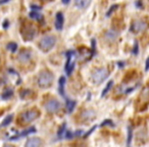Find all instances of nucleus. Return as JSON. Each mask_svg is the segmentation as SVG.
Returning a JSON list of instances; mask_svg holds the SVG:
<instances>
[{
	"label": "nucleus",
	"instance_id": "f257e3e1",
	"mask_svg": "<svg viewBox=\"0 0 149 147\" xmlns=\"http://www.w3.org/2000/svg\"><path fill=\"white\" fill-rule=\"evenodd\" d=\"M53 82V75L50 71H44L38 77V85L41 88H48Z\"/></svg>",
	"mask_w": 149,
	"mask_h": 147
},
{
	"label": "nucleus",
	"instance_id": "f03ea898",
	"mask_svg": "<svg viewBox=\"0 0 149 147\" xmlns=\"http://www.w3.org/2000/svg\"><path fill=\"white\" fill-rule=\"evenodd\" d=\"M22 36L26 41H31L35 38L36 36V33H37V30L35 28L34 25L32 24H26L22 27Z\"/></svg>",
	"mask_w": 149,
	"mask_h": 147
},
{
	"label": "nucleus",
	"instance_id": "7ed1b4c3",
	"mask_svg": "<svg viewBox=\"0 0 149 147\" xmlns=\"http://www.w3.org/2000/svg\"><path fill=\"white\" fill-rule=\"evenodd\" d=\"M109 75V71L106 67H99V69H95L93 71L92 74V80L96 83V84H100L102 83Z\"/></svg>",
	"mask_w": 149,
	"mask_h": 147
},
{
	"label": "nucleus",
	"instance_id": "20e7f679",
	"mask_svg": "<svg viewBox=\"0 0 149 147\" xmlns=\"http://www.w3.org/2000/svg\"><path fill=\"white\" fill-rule=\"evenodd\" d=\"M56 43V38L51 35L43 37L39 43V47L42 51H49L54 45Z\"/></svg>",
	"mask_w": 149,
	"mask_h": 147
},
{
	"label": "nucleus",
	"instance_id": "39448f33",
	"mask_svg": "<svg viewBox=\"0 0 149 147\" xmlns=\"http://www.w3.org/2000/svg\"><path fill=\"white\" fill-rule=\"evenodd\" d=\"M149 24L146 22L145 20L142 19H137L134 22L132 23V26H131V31L135 34H138L141 32H145V31L148 29Z\"/></svg>",
	"mask_w": 149,
	"mask_h": 147
},
{
	"label": "nucleus",
	"instance_id": "423d86ee",
	"mask_svg": "<svg viewBox=\"0 0 149 147\" xmlns=\"http://www.w3.org/2000/svg\"><path fill=\"white\" fill-rule=\"evenodd\" d=\"M39 117V111L37 109H29L21 115L20 121L22 124H29L31 122L35 121L37 117Z\"/></svg>",
	"mask_w": 149,
	"mask_h": 147
},
{
	"label": "nucleus",
	"instance_id": "0eeeda50",
	"mask_svg": "<svg viewBox=\"0 0 149 147\" xmlns=\"http://www.w3.org/2000/svg\"><path fill=\"white\" fill-rule=\"evenodd\" d=\"M44 106H45L46 110H47L48 113H57V111H58L61 105H60V102H59L58 100L52 98V99H49L48 101H46Z\"/></svg>",
	"mask_w": 149,
	"mask_h": 147
},
{
	"label": "nucleus",
	"instance_id": "6e6552de",
	"mask_svg": "<svg viewBox=\"0 0 149 147\" xmlns=\"http://www.w3.org/2000/svg\"><path fill=\"white\" fill-rule=\"evenodd\" d=\"M75 53L76 52L73 50H69L67 52V65H65V71H67V75H71L73 71V67H75V60H73V57H75Z\"/></svg>",
	"mask_w": 149,
	"mask_h": 147
},
{
	"label": "nucleus",
	"instance_id": "1a4fd4ad",
	"mask_svg": "<svg viewBox=\"0 0 149 147\" xmlns=\"http://www.w3.org/2000/svg\"><path fill=\"white\" fill-rule=\"evenodd\" d=\"M31 57H32V52L28 49H24L20 52L19 54V60L23 63H27L31 60Z\"/></svg>",
	"mask_w": 149,
	"mask_h": 147
},
{
	"label": "nucleus",
	"instance_id": "9d476101",
	"mask_svg": "<svg viewBox=\"0 0 149 147\" xmlns=\"http://www.w3.org/2000/svg\"><path fill=\"white\" fill-rule=\"evenodd\" d=\"M93 52L90 51L88 48H80L78 50V56L81 60H87L92 56Z\"/></svg>",
	"mask_w": 149,
	"mask_h": 147
},
{
	"label": "nucleus",
	"instance_id": "9b49d317",
	"mask_svg": "<svg viewBox=\"0 0 149 147\" xmlns=\"http://www.w3.org/2000/svg\"><path fill=\"white\" fill-rule=\"evenodd\" d=\"M95 117H96L95 111L92 109H87L81 113V117H82V120H84V121H91V120L95 119Z\"/></svg>",
	"mask_w": 149,
	"mask_h": 147
},
{
	"label": "nucleus",
	"instance_id": "f8f14e48",
	"mask_svg": "<svg viewBox=\"0 0 149 147\" xmlns=\"http://www.w3.org/2000/svg\"><path fill=\"white\" fill-rule=\"evenodd\" d=\"M42 144V141L40 138H30L26 142L25 147H40Z\"/></svg>",
	"mask_w": 149,
	"mask_h": 147
},
{
	"label": "nucleus",
	"instance_id": "ddd939ff",
	"mask_svg": "<svg viewBox=\"0 0 149 147\" xmlns=\"http://www.w3.org/2000/svg\"><path fill=\"white\" fill-rule=\"evenodd\" d=\"M63 22H65V19H63V14L62 12H57L56 13V19H55V28L56 30L60 31L63 27Z\"/></svg>",
	"mask_w": 149,
	"mask_h": 147
},
{
	"label": "nucleus",
	"instance_id": "4468645a",
	"mask_svg": "<svg viewBox=\"0 0 149 147\" xmlns=\"http://www.w3.org/2000/svg\"><path fill=\"white\" fill-rule=\"evenodd\" d=\"M35 132H36V129H35L34 127H32V128H30V129H28V130L22 132L21 134H17V135H14V136L10 137L9 140H17V139L21 138V137H25V136H27V135L32 134V133H35Z\"/></svg>",
	"mask_w": 149,
	"mask_h": 147
},
{
	"label": "nucleus",
	"instance_id": "2eb2a0df",
	"mask_svg": "<svg viewBox=\"0 0 149 147\" xmlns=\"http://www.w3.org/2000/svg\"><path fill=\"white\" fill-rule=\"evenodd\" d=\"M117 36H119V33L113 30L107 31V32L105 33V35H104V37H105V39L107 40V41H115Z\"/></svg>",
	"mask_w": 149,
	"mask_h": 147
},
{
	"label": "nucleus",
	"instance_id": "dca6fc26",
	"mask_svg": "<svg viewBox=\"0 0 149 147\" xmlns=\"http://www.w3.org/2000/svg\"><path fill=\"white\" fill-rule=\"evenodd\" d=\"M58 92L61 96L65 97V77H60L58 81Z\"/></svg>",
	"mask_w": 149,
	"mask_h": 147
},
{
	"label": "nucleus",
	"instance_id": "f3484780",
	"mask_svg": "<svg viewBox=\"0 0 149 147\" xmlns=\"http://www.w3.org/2000/svg\"><path fill=\"white\" fill-rule=\"evenodd\" d=\"M77 7L79 8L83 9V8H86L89 4H90V0H77L76 2H75Z\"/></svg>",
	"mask_w": 149,
	"mask_h": 147
},
{
	"label": "nucleus",
	"instance_id": "a211bd4d",
	"mask_svg": "<svg viewBox=\"0 0 149 147\" xmlns=\"http://www.w3.org/2000/svg\"><path fill=\"white\" fill-rule=\"evenodd\" d=\"M77 102L75 100L71 99H67V109L69 113H73V110L75 109V106H76Z\"/></svg>",
	"mask_w": 149,
	"mask_h": 147
},
{
	"label": "nucleus",
	"instance_id": "6ab92c4d",
	"mask_svg": "<svg viewBox=\"0 0 149 147\" xmlns=\"http://www.w3.org/2000/svg\"><path fill=\"white\" fill-rule=\"evenodd\" d=\"M30 17H32V19L37 20V21H42V20H43V15L40 14L38 11H31V12H30Z\"/></svg>",
	"mask_w": 149,
	"mask_h": 147
},
{
	"label": "nucleus",
	"instance_id": "aec40b11",
	"mask_svg": "<svg viewBox=\"0 0 149 147\" xmlns=\"http://www.w3.org/2000/svg\"><path fill=\"white\" fill-rule=\"evenodd\" d=\"M113 85V80H110L109 82L107 83V85L105 86V88L103 89V91H102V93H101V96H102V97H104V96L106 95V93H107L108 91H109L110 89H111Z\"/></svg>",
	"mask_w": 149,
	"mask_h": 147
},
{
	"label": "nucleus",
	"instance_id": "412c9836",
	"mask_svg": "<svg viewBox=\"0 0 149 147\" xmlns=\"http://www.w3.org/2000/svg\"><path fill=\"white\" fill-rule=\"evenodd\" d=\"M33 92L31 90H29V89H25L24 91H22L21 92V97L23 98V99H26V98H28L30 95H32Z\"/></svg>",
	"mask_w": 149,
	"mask_h": 147
},
{
	"label": "nucleus",
	"instance_id": "4be33fe9",
	"mask_svg": "<svg viewBox=\"0 0 149 147\" xmlns=\"http://www.w3.org/2000/svg\"><path fill=\"white\" fill-rule=\"evenodd\" d=\"M6 48L8 50H10L11 52H15V51H16V49H17V44L14 43V42H10V43L7 44Z\"/></svg>",
	"mask_w": 149,
	"mask_h": 147
},
{
	"label": "nucleus",
	"instance_id": "5701e85b",
	"mask_svg": "<svg viewBox=\"0 0 149 147\" xmlns=\"http://www.w3.org/2000/svg\"><path fill=\"white\" fill-rule=\"evenodd\" d=\"M12 94H13V91L11 89H7V90L4 91V93L2 94V98L3 99H7V98L11 97Z\"/></svg>",
	"mask_w": 149,
	"mask_h": 147
},
{
	"label": "nucleus",
	"instance_id": "b1692460",
	"mask_svg": "<svg viewBox=\"0 0 149 147\" xmlns=\"http://www.w3.org/2000/svg\"><path fill=\"white\" fill-rule=\"evenodd\" d=\"M65 131H67V124L63 123L62 126L60 127V129H59L58 133H57V136H58V138H61V137H62L63 133H65Z\"/></svg>",
	"mask_w": 149,
	"mask_h": 147
},
{
	"label": "nucleus",
	"instance_id": "393cba45",
	"mask_svg": "<svg viewBox=\"0 0 149 147\" xmlns=\"http://www.w3.org/2000/svg\"><path fill=\"white\" fill-rule=\"evenodd\" d=\"M12 117H13V115H7L6 117H5V120L2 122V124H1V126L2 127H4V126H7V125H9V124L11 123V121H12Z\"/></svg>",
	"mask_w": 149,
	"mask_h": 147
},
{
	"label": "nucleus",
	"instance_id": "a878e982",
	"mask_svg": "<svg viewBox=\"0 0 149 147\" xmlns=\"http://www.w3.org/2000/svg\"><path fill=\"white\" fill-rule=\"evenodd\" d=\"M117 7H119V5H117V4H113V5H111V6H110V8L107 10V12H106V16H109V15L113 14V11L117 10Z\"/></svg>",
	"mask_w": 149,
	"mask_h": 147
},
{
	"label": "nucleus",
	"instance_id": "bb28decb",
	"mask_svg": "<svg viewBox=\"0 0 149 147\" xmlns=\"http://www.w3.org/2000/svg\"><path fill=\"white\" fill-rule=\"evenodd\" d=\"M132 137H133V131L132 128H129V132H128V145H130L131 141H132Z\"/></svg>",
	"mask_w": 149,
	"mask_h": 147
},
{
	"label": "nucleus",
	"instance_id": "cd10ccee",
	"mask_svg": "<svg viewBox=\"0 0 149 147\" xmlns=\"http://www.w3.org/2000/svg\"><path fill=\"white\" fill-rule=\"evenodd\" d=\"M106 125H110V126H115V124L113 123V121L111 120H105V121L103 122V123L101 124V127H104V126H106Z\"/></svg>",
	"mask_w": 149,
	"mask_h": 147
},
{
	"label": "nucleus",
	"instance_id": "c85d7f7f",
	"mask_svg": "<svg viewBox=\"0 0 149 147\" xmlns=\"http://www.w3.org/2000/svg\"><path fill=\"white\" fill-rule=\"evenodd\" d=\"M73 137V134L71 133V131H69V130H67V131H65V138L71 139Z\"/></svg>",
	"mask_w": 149,
	"mask_h": 147
},
{
	"label": "nucleus",
	"instance_id": "c756f323",
	"mask_svg": "<svg viewBox=\"0 0 149 147\" xmlns=\"http://www.w3.org/2000/svg\"><path fill=\"white\" fill-rule=\"evenodd\" d=\"M139 52V46H138V41H135V47L133 49V53L134 54H138Z\"/></svg>",
	"mask_w": 149,
	"mask_h": 147
},
{
	"label": "nucleus",
	"instance_id": "7c9ffc66",
	"mask_svg": "<svg viewBox=\"0 0 149 147\" xmlns=\"http://www.w3.org/2000/svg\"><path fill=\"white\" fill-rule=\"evenodd\" d=\"M31 8L33 9V11H39L41 9V7L38 6V5H35V4H31Z\"/></svg>",
	"mask_w": 149,
	"mask_h": 147
},
{
	"label": "nucleus",
	"instance_id": "2f4dec72",
	"mask_svg": "<svg viewBox=\"0 0 149 147\" xmlns=\"http://www.w3.org/2000/svg\"><path fill=\"white\" fill-rule=\"evenodd\" d=\"M95 129H96V126H94V127H93V128H91L90 130H89V131H88V133H87V134H85V135H84V137H85V138H87V137H88V136H89V135H90V134H91V133H92V132H93V131L95 130Z\"/></svg>",
	"mask_w": 149,
	"mask_h": 147
},
{
	"label": "nucleus",
	"instance_id": "473e14b6",
	"mask_svg": "<svg viewBox=\"0 0 149 147\" xmlns=\"http://www.w3.org/2000/svg\"><path fill=\"white\" fill-rule=\"evenodd\" d=\"M82 133H83V131H82V130H78L76 133H75V134H73V136L79 137V136H81V135H82Z\"/></svg>",
	"mask_w": 149,
	"mask_h": 147
},
{
	"label": "nucleus",
	"instance_id": "72a5a7b5",
	"mask_svg": "<svg viewBox=\"0 0 149 147\" xmlns=\"http://www.w3.org/2000/svg\"><path fill=\"white\" fill-rule=\"evenodd\" d=\"M146 65V67H145V69H146V71H148V69H149V57H148V58H147V60H146V65Z\"/></svg>",
	"mask_w": 149,
	"mask_h": 147
},
{
	"label": "nucleus",
	"instance_id": "f704fd0d",
	"mask_svg": "<svg viewBox=\"0 0 149 147\" xmlns=\"http://www.w3.org/2000/svg\"><path fill=\"white\" fill-rule=\"evenodd\" d=\"M8 0H3V1H0V4H3V3H7Z\"/></svg>",
	"mask_w": 149,
	"mask_h": 147
},
{
	"label": "nucleus",
	"instance_id": "c9c22d12",
	"mask_svg": "<svg viewBox=\"0 0 149 147\" xmlns=\"http://www.w3.org/2000/svg\"><path fill=\"white\" fill-rule=\"evenodd\" d=\"M6 27H8V22H7V21H5V23H4V28H6Z\"/></svg>",
	"mask_w": 149,
	"mask_h": 147
},
{
	"label": "nucleus",
	"instance_id": "e433bc0d",
	"mask_svg": "<svg viewBox=\"0 0 149 147\" xmlns=\"http://www.w3.org/2000/svg\"><path fill=\"white\" fill-rule=\"evenodd\" d=\"M62 2L65 3V4H67V3H69V0H63Z\"/></svg>",
	"mask_w": 149,
	"mask_h": 147
},
{
	"label": "nucleus",
	"instance_id": "4c0bfd02",
	"mask_svg": "<svg viewBox=\"0 0 149 147\" xmlns=\"http://www.w3.org/2000/svg\"><path fill=\"white\" fill-rule=\"evenodd\" d=\"M3 147H14V146H12V145H5V146Z\"/></svg>",
	"mask_w": 149,
	"mask_h": 147
}]
</instances>
